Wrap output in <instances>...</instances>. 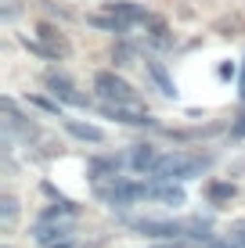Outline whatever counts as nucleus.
I'll return each mask as SVG.
<instances>
[{
    "instance_id": "nucleus-1",
    "label": "nucleus",
    "mask_w": 245,
    "mask_h": 248,
    "mask_svg": "<svg viewBox=\"0 0 245 248\" xmlns=\"http://www.w3.org/2000/svg\"><path fill=\"white\" fill-rule=\"evenodd\" d=\"M213 166V155L209 151H170V155H159L155 169H151V180H195V176H202L206 169Z\"/></svg>"
},
{
    "instance_id": "nucleus-2",
    "label": "nucleus",
    "mask_w": 245,
    "mask_h": 248,
    "mask_svg": "<svg viewBox=\"0 0 245 248\" xmlns=\"http://www.w3.org/2000/svg\"><path fill=\"white\" fill-rule=\"evenodd\" d=\"M94 93L108 105H141L137 90L130 87V79H123L115 68H101L94 72Z\"/></svg>"
},
{
    "instance_id": "nucleus-3",
    "label": "nucleus",
    "mask_w": 245,
    "mask_h": 248,
    "mask_svg": "<svg viewBox=\"0 0 245 248\" xmlns=\"http://www.w3.org/2000/svg\"><path fill=\"white\" fill-rule=\"evenodd\" d=\"M101 115L119 126H137V130H159V119H151L141 105H101Z\"/></svg>"
},
{
    "instance_id": "nucleus-4",
    "label": "nucleus",
    "mask_w": 245,
    "mask_h": 248,
    "mask_svg": "<svg viewBox=\"0 0 245 248\" xmlns=\"http://www.w3.org/2000/svg\"><path fill=\"white\" fill-rule=\"evenodd\" d=\"M44 83H47V93H50V97H58L62 105H69V108H90V97L72 87L69 76H62V72H47V79H44Z\"/></svg>"
},
{
    "instance_id": "nucleus-5",
    "label": "nucleus",
    "mask_w": 245,
    "mask_h": 248,
    "mask_svg": "<svg viewBox=\"0 0 245 248\" xmlns=\"http://www.w3.org/2000/svg\"><path fill=\"white\" fill-rule=\"evenodd\" d=\"M62 130L76 137V140H83V144H105V130L94 123H83V119H69V115H62Z\"/></svg>"
},
{
    "instance_id": "nucleus-6",
    "label": "nucleus",
    "mask_w": 245,
    "mask_h": 248,
    "mask_svg": "<svg viewBox=\"0 0 245 248\" xmlns=\"http://www.w3.org/2000/svg\"><path fill=\"white\" fill-rule=\"evenodd\" d=\"M105 11L108 15H115V18H123L126 25H148V7H141V4H130V0H112V4H105Z\"/></svg>"
},
{
    "instance_id": "nucleus-7",
    "label": "nucleus",
    "mask_w": 245,
    "mask_h": 248,
    "mask_svg": "<svg viewBox=\"0 0 245 248\" xmlns=\"http://www.w3.org/2000/svg\"><path fill=\"white\" fill-rule=\"evenodd\" d=\"M145 68H148V79L155 83V90L163 93V97H173V101H177V93H180V90H177V83H173L170 68H166L163 62H159V58H148V62H145Z\"/></svg>"
},
{
    "instance_id": "nucleus-8",
    "label": "nucleus",
    "mask_w": 245,
    "mask_h": 248,
    "mask_svg": "<svg viewBox=\"0 0 245 248\" xmlns=\"http://www.w3.org/2000/svg\"><path fill=\"white\" fill-rule=\"evenodd\" d=\"M155 162H159V151H155V144H133L130 148V155H126V166L133 169V173H151L155 169Z\"/></svg>"
},
{
    "instance_id": "nucleus-9",
    "label": "nucleus",
    "mask_w": 245,
    "mask_h": 248,
    "mask_svg": "<svg viewBox=\"0 0 245 248\" xmlns=\"http://www.w3.org/2000/svg\"><path fill=\"white\" fill-rule=\"evenodd\" d=\"M72 234H76L72 223H36V227H33V241H36L40 248L62 241V237H72Z\"/></svg>"
},
{
    "instance_id": "nucleus-10",
    "label": "nucleus",
    "mask_w": 245,
    "mask_h": 248,
    "mask_svg": "<svg viewBox=\"0 0 245 248\" xmlns=\"http://www.w3.org/2000/svg\"><path fill=\"white\" fill-rule=\"evenodd\" d=\"M151 198L177 209V205H184V187L177 180H151Z\"/></svg>"
},
{
    "instance_id": "nucleus-11",
    "label": "nucleus",
    "mask_w": 245,
    "mask_h": 248,
    "mask_svg": "<svg viewBox=\"0 0 245 248\" xmlns=\"http://www.w3.org/2000/svg\"><path fill=\"white\" fill-rule=\"evenodd\" d=\"M87 25H94V29L101 32H112V36H126L130 32V25H126L123 18H115V15H108V11H101V15H87Z\"/></svg>"
},
{
    "instance_id": "nucleus-12",
    "label": "nucleus",
    "mask_w": 245,
    "mask_h": 248,
    "mask_svg": "<svg viewBox=\"0 0 245 248\" xmlns=\"http://www.w3.org/2000/svg\"><path fill=\"white\" fill-rule=\"evenodd\" d=\"M234 194H238V187H234L231 180H213V184L206 187V202L213 205V209H224V205L231 202Z\"/></svg>"
},
{
    "instance_id": "nucleus-13",
    "label": "nucleus",
    "mask_w": 245,
    "mask_h": 248,
    "mask_svg": "<svg viewBox=\"0 0 245 248\" xmlns=\"http://www.w3.org/2000/svg\"><path fill=\"white\" fill-rule=\"evenodd\" d=\"M36 36L44 40V44H47L50 50H58L62 58L69 54V40H65L62 32H58V25H50V22H40V25H36Z\"/></svg>"
},
{
    "instance_id": "nucleus-14",
    "label": "nucleus",
    "mask_w": 245,
    "mask_h": 248,
    "mask_svg": "<svg viewBox=\"0 0 245 248\" xmlns=\"http://www.w3.org/2000/svg\"><path fill=\"white\" fill-rule=\"evenodd\" d=\"M148 44L151 47H173V36H170V25H166L163 18H155V15H151L148 18Z\"/></svg>"
},
{
    "instance_id": "nucleus-15",
    "label": "nucleus",
    "mask_w": 245,
    "mask_h": 248,
    "mask_svg": "<svg viewBox=\"0 0 245 248\" xmlns=\"http://www.w3.org/2000/svg\"><path fill=\"white\" fill-rule=\"evenodd\" d=\"M18 44L25 47V50H29V54H36V58H44V62H58V58H62V54H58V50H50L47 44H44V40H29V36H18Z\"/></svg>"
},
{
    "instance_id": "nucleus-16",
    "label": "nucleus",
    "mask_w": 245,
    "mask_h": 248,
    "mask_svg": "<svg viewBox=\"0 0 245 248\" xmlns=\"http://www.w3.org/2000/svg\"><path fill=\"white\" fill-rule=\"evenodd\" d=\"M25 101H29L33 108H40V112H47V115H58V119L65 115V112H62V101H58V97H44V93H29Z\"/></svg>"
},
{
    "instance_id": "nucleus-17",
    "label": "nucleus",
    "mask_w": 245,
    "mask_h": 248,
    "mask_svg": "<svg viewBox=\"0 0 245 248\" xmlns=\"http://www.w3.org/2000/svg\"><path fill=\"white\" fill-rule=\"evenodd\" d=\"M15 219H18V202H15L11 194H4V198H0V223H4V230H11Z\"/></svg>"
},
{
    "instance_id": "nucleus-18",
    "label": "nucleus",
    "mask_w": 245,
    "mask_h": 248,
    "mask_svg": "<svg viewBox=\"0 0 245 248\" xmlns=\"http://www.w3.org/2000/svg\"><path fill=\"white\" fill-rule=\"evenodd\" d=\"M112 65H119V68H126V65H133V47L126 44V40H123V44H119V47L112 50Z\"/></svg>"
},
{
    "instance_id": "nucleus-19",
    "label": "nucleus",
    "mask_w": 245,
    "mask_h": 248,
    "mask_svg": "<svg viewBox=\"0 0 245 248\" xmlns=\"http://www.w3.org/2000/svg\"><path fill=\"white\" fill-rule=\"evenodd\" d=\"M227 241H231V248H245V219H238V223L231 227V234H227Z\"/></svg>"
},
{
    "instance_id": "nucleus-20",
    "label": "nucleus",
    "mask_w": 245,
    "mask_h": 248,
    "mask_svg": "<svg viewBox=\"0 0 245 248\" xmlns=\"http://www.w3.org/2000/svg\"><path fill=\"white\" fill-rule=\"evenodd\" d=\"M231 137H234V140H245V112L231 123Z\"/></svg>"
},
{
    "instance_id": "nucleus-21",
    "label": "nucleus",
    "mask_w": 245,
    "mask_h": 248,
    "mask_svg": "<svg viewBox=\"0 0 245 248\" xmlns=\"http://www.w3.org/2000/svg\"><path fill=\"white\" fill-rule=\"evenodd\" d=\"M234 72H238V68H234L231 62H224L220 68H216V76H220V79H234Z\"/></svg>"
},
{
    "instance_id": "nucleus-22",
    "label": "nucleus",
    "mask_w": 245,
    "mask_h": 248,
    "mask_svg": "<svg viewBox=\"0 0 245 248\" xmlns=\"http://www.w3.org/2000/svg\"><path fill=\"white\" fill-rule=\"evenodd\" d=\"M47 248H76V245H72V237H62V241H54V245H47Z\"/></svg>"
},
{
    "instance_id": "nucleus-23",
    "label": "nucleus",
    "mask_w": 245,
    "mask_h": 248,
    "mask_svg": "<svg viewBox=\"0 0 245 248\" xmlns=\"http://www.w3.org/2000/svg\"><path fill=\"white\" fill-rule=\"evenodd\" d=\"M155 248H191L188 241H170V245H155Z\"/></svg>"
},
{
    "instance_id": "nucleus-24",
    "label": "nucleus",
    "mask_w": 245,
    "mask_h": 248,
    "mask_svg": "<svg viewBox=\"0 0 245 248\" xmlns=\"http://www.w3.org/2000/svg\"><path fill=\"white\" fill-rule=\"evenodd\" d=\"M238 93H242V101H245V68H242V79H238Z\"/></svg>"
},
{
    "instance_id": "nucleus-25",
    "label": "nucleus",
    "mask_w": 245,
    "mask_h": 248,
    "mask_svg": "<svg viewBox=\"0 0 245 248\" xmlns=\"http://www.w3.org/2000/svg\"><path fill=\"white\" fill-rule=\"evenodd\" d=\"M4 248H11V245H4Z\"/></svg>"
}]
</instances>
